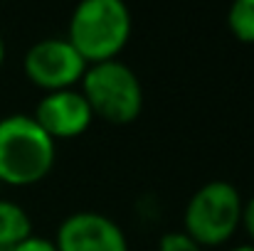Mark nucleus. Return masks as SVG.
Masks as SVG:
<instances>
[{"label": "nucleus", "instance_id": "4", "mask_svg": "<svg viewBox=\"0 0 254 251\" xmlns=\"http://www.w3.org/2000/svg\"><path fill=\"white\" fill-rule=\"evenodd\" d=\"M242 219V197L235 185L212 180L202 185L185 207V234L197 244H222Z\"/></svg>", "mask_w": 254, "mask_h": 251}, {"label": "nucleus", "instance_id": "7", "mask_svg": "<svg viewBox=\"0 0 254 251\" xmlns=\"http://www.w3.org/2000/svg\"><path fill=\"white\" fill-rule=\"evenodd\" d=\"M91 108L82 96V91L74 89H60L50 91L35 111V121L42 126V131L55 138H72L84 133L86 126L91 123Z\"/></svg>", "mask_w": 254, "mask_h": 251}, {"label": "nucleus", "instance_id": "2", "mask_svg": "<svg viewBox=\"0 0 254 251\" xmlns=\"http://www.w3.org/2000/svg\"><path fill=\"white\" fill-rule=\"evenodd\" d=\"M131 35V12L121 0H84L69 20V42L86 62L114 59Z\"/></svg>", "mask_w": 254, "mask_h": 251}, {"label": "nucleus", "instance_id": "12", "mask_svg": "<svg viewBox=\"0 0 254 251\" xmlns=\"http://www.w3.org/2000/svg\"><path fill=\"white\" fill-rule=\"evenodd\" d=\"M242 222H245V227H247V232H250V237L254 239V197L242 207Z\"/></svg>", "mask_w": 254, "mask_h": 251}, {"label": "nucleus", "instance_id": "3", "mask_svg": "<svg viewBox=\"0 0 254 251\" xmlns=\"http://www.w3.org/2000/svg\"><path fill=\"white\" fill-rule=\"evenodd\" d=\"M82 96L91 113L111 123L133 121L143 106V89L136 72L119 59L91 64L82 77Z\"/></svg>", "mask_w": 254, "mask_h": 251}, {"label": "nucleus", "instance_id": "15", "mask_svg": "<svg viewBox=\"0 0 254 251\" xmlns=\"http://www.w3.org/2000/svg\"><path fill=\"white\" fill-rule=\"evenodd\" d=\"M0 251H15V247H12V244H2V242H0Z\"/></svg>", "mask_w": 254, "mask_h": 251}, {"label": "nucleus", "instance_id": "8", "mask_svg": "<svg viewBox=\"0 0 254 251\" xmlns=\"http://www.w3.org/2000/svg\"><path fill=\"white\" fill-rule=\"evenodd\" d=\"M30 237H32V222L27 212L10 200H0V242L17 247Z\"/></svg>", "mask_w": 254, "mask_h": 251}, {"label": "nucleus", "instance_id": "10", "mask_svg": "<svg viewBox=\"0 0 254 251\" xmlns=\"http://www.w3.org/2000/svg\"><path fill=\"white\" fill-rule=\"evenodd\" d=\"M158 251H200V244L185 232H168L161 237Z\"/></svg>", "mask_w": 254, "mask_h": 251}, {"label": "nucleus", "instance_id": "1", "mask_svg": "<svg viewBox=\"0 0 254 251\" xmlns=\"http://www.w3.org/2000/svg\"><path fill=\"white\" fill-rule=\"evenodd\" d=\"M55 165V141L27 113L0 118V182L32 185Z\"/></svg>", "mask_w": 254, "mask_h": 251}, {"label": "nucleus", "instance_id": "6", "mask_svg": "<svg viewBox=\"0 0 254 251\" xmlns=\"http://www.w3.org/2000/svg\"><path fill=\"white\" fill-rule=\"evenodd\" d=\"M57 251H128L121 227L99 212H74L69 214L55 239Z\"/></svg>", "mask_w": 254, "mask_h": 251}, {"label": "nucleus", "instance_id": "11", "mask_svg": "<svg viewBox=\"0 0 254 251\" xmlns=\"http://www.w3.org/2000/svg\"><path fill=\"white\" fill-rule=\"evenodd\" d=\"M15 251H57V247H55V242H50V239L30 237V239H25L22 244H17Z\"/></svg>", "mask_w": 254, "mask_h": 251}, {"label": "nucleus", "instance_id": "14", "mask_svg": "<svg viewBox=\"0 0 254 251\" xmlns=\"http://www.w3.org/2000/svg\"><path fill=\"white\" fill-rule=\"evenodd\" d=\"M2 59H5V42H2V37H0V64H2Z\"/></svg>", "mask_w": 254, "mask_h": 251}, {"label": "nucleus", "instance_id": "9", "mask_svg": "<svg viewBox=\"0 0 254 251\" xmlns=\"http://www.w3.org/2000/svg\"><path fill=\"white\" fill-rule=\"evenodd\" d=\"M227 25L242 42H254V0H237L227 12Z\"/></svg>", "mask_w": 254, "mask_h": 251}, {"label": "nucleus", "instance_id": "13", "mask_svg": "<svg viewBox=\"0 0 254 251\" xmlns=\"http://www.w3.org/2000/svg\"><path fill=\"white\" fill-rule=\"evenodd\" d=\"M230 251H254L252 244H242V247H235V249H230Z\"/></svg>", "mask_w": 254, "mask_h": 251}, {"label": "nucleus", "instance_id": "5", "mask_svg": "<svg viewBox=\"0 0 254 251\" xmlns=\"http://www.w3.org/2000/svg\"><path fill=\"white\" fill-rule=\"evenodd\" d=\"M86 72V59L67 37H45L25 54V74L42 89H69Z\"/></svg>", "mask_w": 254, "mask_h": 251}]
</instances>
